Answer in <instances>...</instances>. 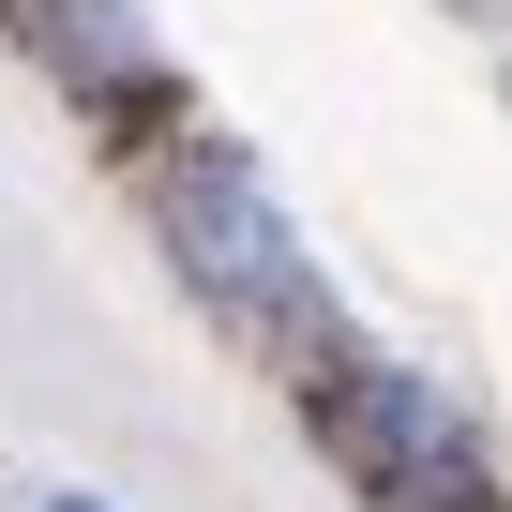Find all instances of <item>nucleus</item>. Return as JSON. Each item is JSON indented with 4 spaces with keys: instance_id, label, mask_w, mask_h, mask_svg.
Wrapping results in <instances>:
<instances>
[{
    "instance_id": "obj_2",
    "label": "nucleus",
    "mask_w": 512,
    "mask_h": 512,
    "mask_svg": "<svg viewBox=\"0 0 512 512\" xmlns=\"http://www.w3.org/2000/svg\"><path fill=\"white\" fill-rule=\"evenodd\" d=\"M302 422H317V452L377 512H512L497 467H482V437H467V407H437L422 377H392L362 347H317L302 362Z\"/></svg>"
},
{
    "instance_id": "obj_3",
    "label": "nucleus",
    "mask_w": 512,
    "mask_h": 512,
    "mask_svg": "<svg viewBox=\"0 0 512 512\" xmlns=\"http://www.w3.org/2000/svg\"><path fill=\"white\" fill-rule=\"evenodd\" d=\"M31 512H106V497H31Z\"/></svg>"
},
{
    "instance_id": "obj_1",
    "label": "nucleus",
    "mask_w": 512,
    "mask_h": 512,
    "mask_svg": "<svg viewBox=\"0 0 512 512\" xmlns=\"http://www.w3.org/2000/svg\"><path fill=\"white\" fill-rule=\"evenodd\" d=\"M151 226H166V256L211 287V317H241L256 347H287V362H317V347H347L332 332V287H317V256H302V226L272 211V181H256L241 151H166L151 166Z\"/></svg>"
}]
</instances>
